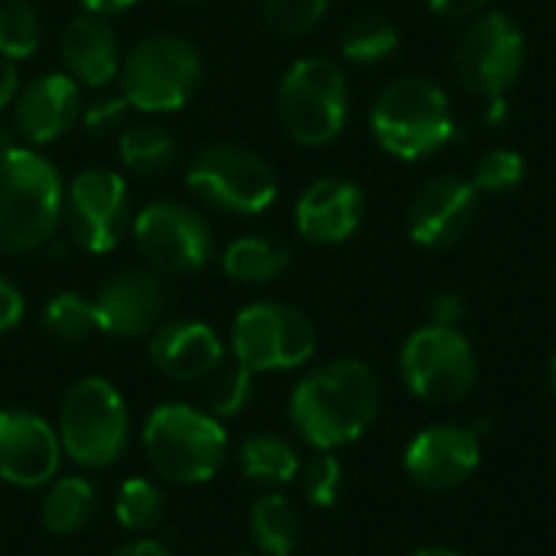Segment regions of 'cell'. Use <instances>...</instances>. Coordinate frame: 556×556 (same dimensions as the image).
Wrapping results in <instances>:
<instances>
[{
  "label": "cell",
  "mask_w": 556,
  "mask_h": 556,
  "mask_svg": "<svg viewBox=\"0 0 556 556\" xmlns=\"http://www.w3.org/2000/svg\"><path fill=\"white\" fill-rule=\"evenodd\" d=\"M23 313H26V300H23L20 287L13 280L0 277V336H7L10 329H16L20 319H23Z\"/></svg>",
  "instance_id": "cell-36"
},
{
  "label": "cell",
  "mask_w": 556,
  "mask_h": 556,
  "mask_svg": "<svg viewBox=\"0 0 556 556\" xmlns=\"http://www.w3.org/2000/svg\"><path fill=\"white\" fill-rule=\"evenodd\" d=\"M231 352L254 375L293 371L316 355V326L290 303L257 300L235 316Z\"/></svg>",
  "instance_id": "cell-9"
},
{
  "label": "cell",
  "mask_w": 556,
  "mask_h": 556,
  "mask_svg": "<svg viewBox=\"0 0 556 556\" xmlns=\"http://www.w3.org/2000/svg\"><path fill=\"white\" fill-rule=\"evenodd\" d=\"M59 55H62L65 72L78 85H88V88H104L117 81V72L124 62L114 26L94 13H81L65 23L59 36Z\"/></svg>",
  "instance_id": "cell-21"
},
{
  "label": "cell",
  "mask_w": 556,
  "mask_h": 556,
  "mask_svg": "<svg viewBox=\"0 0 556 556\" xmlns=\"http://www.w3.org/2000/svg\"><path fill=\"white\" fill-rule=\"evenodd\" d=\"M117 153L130 173L153 176V173H163L176 163V140L160 124H134V127L121 130Z\"/></svg>",
  "instance_id": "cell-26"
},
{
  "label": "cell",
  "mask_w": 556,
  "mask_h": 556,
  "mask_svg": "<svg viewBox=\"0 0 556 556\" xmlns=\"http://www.w3.org/2000/svg\"><path fill=\"white\" fill-rule=\"evenodd\" d=\"M528 173V163L518 150H508V147H495L489 150L485 156L476 160L472 166V186L479 192H489V195H502V192H511L521 186Z\"/></svg>",
  "instance_id": "cell-32"
},
{
  "label": "cell",
  "mask_w": 556,
  "mask_h": 556,
  "mask_svg": "<svg viewBox=\"0 0 556 556\" xmlns=\"http://www.w3.org/2000/svg\"><path fill=\"white\" fill-rule=\"evenodd\" d=\"M381 410V381L358 358L309 371L290 394V424L303 443L332 453L368 433Z\"/></svg>",
  "instance_id": "cell-1"
},
{
  "label": "cell",
  "mask_w": 556,
  "mask_h": 556,
  "mask_svg": "<svg viewBox=\"0 0 556 556\" xmlns=\"http://www.w3.org/2000/svg\"><path fill=\"white\" fill-rule=\"evenodd\" d=\"M476 218L479 189L463 176H437L414 195L407 212V231L414 244L443 251L463 241Z\"/></svg>",
  "instance_id": "cell-17"
},
{
  "label": "cell",
  "mask_w": 556,
  "mask_h": 556,
  "mask_svg": "<svg viewBox=\"0 0 556 556\" xmlns=\"http://www.w3.org/2000/svg\"><path fill=\"white\" fill-rule=\"evenodd\" d=\"M410 556H463V554H456V551H450V547H420L417 554H410Z\"/></svg>",
  "instance_id": "cell-42"
},
{
  "label": "cell",
  "mask_w": 556,
  "mask_h": 556,
  "mask_svg": "<svg viewBox=\"0 0 556 556\" xmlns=\"http://www.w3.org/2000/svg\"><path fill=\"white\" fill-rule=\"evenodd\" d=\"M98 508V492L88 479L81 476H65L49 482L46 498H42V525L46 531L68 538L81 531Z\"/></svg>",
  "instance_id": "cell-25"
},
{
  "label": "cell",
  "mask_w": 556,
  "mask_h": 556,
  "mask_svg": "<svg viewBox=\"0 0 556 556\" xmlns=\"http://www.w3.org/2000/svg\"><path fill=\"white\" fill-rule=\"evenodd\" d=\"M433 13L446 16V20H472L479 13H485V7L492 0H427Z\"/></svg>",
  "instance_id": "cell-38"
},
{
  "label": "cell",
  "mask_w": 556,
  "mask_h": 556,
  "mask_svg": "<svg viewBox=\"0 0 556 556\" xmlns=\"http://www.w3.org/2000/svg\"><path fill=\"white\" fill-rule=\"evenodd\" d=\"M525 59H528V42L521 26L502 13V10H485L479 16H472V23L463 29L459 42H456V75L459 81L479 94V98H505L521 72H525Z\"/></svg>",
  "instance_id": "cell-12"
},
{
  "label": "cell",
  "mask_w": 556,
  "mask_h": 556,
  "mask_svg": "<svg viewBox=\"0 0 556 556\" xmlns=\"http://www.w3.org/2000/svg\"><path fill=\"white\" fill-rule=\"evenodd\" d=\"M238 466H241L244 479L277 492V489L296 482L303 463H300V453L290 440H283L277 433H254V437L241 440Z\"/></svg>",
  "instance_id": "cell-22"
},
{
  "label": "cell",
  "mask_w": 556,
  "mask_h": 556,
  "mask_svg": "<svg viewBox=\"0 0 556 556\" xmlns=\"http://www.w3.org/2000/svg\"><path fill=\"white\" fill-rule=\"evenodd\" d=\"M163 515H166V502H163V492L156 482H150L143 476L121 482V489L114 495V518L124 531L147 538L150 531L160 528Z\"/></svg>",
  "instance_id": "cell-27"
},
{
  "label": "cell",
  "mask_w": 556,
  "mask_h": 556,
  "mask_svg": "<svg viewBox=\"0 0 556 556\" xmlns=\"http://www.w3.org/2000/svg\"><path fill=\"white\" fill-rule=\"evenodd\" d=\"M130 186L117 169L88 166L72 176L62 195V222L68 238L88 254L114 251L134 215H130Z\"/></svg>",
  "instance_id": "cell-13"
},
{
  "label": "cell",
  "mask_w": 556,
  "mask_h": 556,
  "mask_svg": "<svg viewBox=\"0 0 556 556\" xmlns=\"http://www.w3.org/2000/svg\"><path fill=\"white\" fill-rule=\"evenodd\" d=\"M482 463L479 433L456 424L424 427L404 450V472L427 492H453L472 479Z\"/></svg>",
  "instance_id": "cell-15"
},
{
  "label": "cell",
  "mask_w": 556,
  "mask_h": 556,
  "mask_svg": "<svg viewBox=\"0 0 556 556\" xmlns=\"http://www.w3.org/2000/svg\"><path fill=\"white\" fill-rule=\"evenodd\" d=\"M150 362L153 368L179 384H195L208 378L225 362V345L218 332L202 319H173L160 323L150 332Z\"/></svg>",
  "instance_id": "cell-20"
},
{
  "label": "cell",
  "mask_w": 556,
  "mask_h": 556,
  "mask_svg": "<svg viewBox=\"0 0 556 556\" xmlns=\"http://www.w3.org/2000/svg\"><path fill=\"white\" fill-rule=\"evenodd\" d=\"M143 453L153 472L173 485H202L228 459V433L205 407L169 401L143 424Z\"/></svg>",
  "instance_id": "cell-3"
},
{
  "label": "cell",
  "mask_w": 556,
  "mask_h": 556,
  "mask_svg": "<svg viewBox=\"0 0 556 556\" xmlns=\"http://www.w3.org/2000/svg\"><path fill=\"white\" fill-rule=\"evenodd\" d=\"M186 186L199 202L231 215H261L280 192L274 166L241 143L202 147L186 166Z\"/></svg>",
  "instance_id": "cell-8"
},
{
  "label": "cell",
  "mask_w": 556,
  "mask_h": 556,
  "mask_svg": "<svg viewBox=\"0 0 556 556\" xmlns=\"http://www.w3.org/2000/svg\"><path fill=\"white\" fill-rule=\"evenodd\" d=\"M65 182L33 147L0 150V254L42 248L62 222Z\"/></svg>",
  "instance_id": "cell-2"
},
{
  "label": "cell",
  "mask_w": 556,
  "mask_h": 556,
  "mask_svg": "<svg viewBox=\"0 0 556 556\" xmlns=\"http://www.w3.org/2000/svg\"><path fill=\"white\" fill-rule=\"evenodd\" d=\"M127 98L121 91H111V94H98L85 111H81V121L91 134H111V130H124V121H127Z\"/></svg>",
  "instance_id": "cell-35"
},
{
  "label": "cell",
  "mask_w": 556,
  "mask_h": 556,
  "mask_svg": "<svg viewBox=\"0 0 556 556\" xmlns=\"http://www.w3.org/2000/svg\"><path fill=\"white\" fill-rule=\"evenodd\" d=\"M42 46V16L29 0H0V55L33 59Z\"/></svg>",
  "instance_id": "cell-29"
},
{
  "label": "cell",
  "mask_w": 556,
  "mask_h": 556,
  "mask_svg": "<svg viewBox=\"0 0 556 556\" xmlns=\"http://www.w3.org/2000/svg\"><path fill=\"white\" fill-rule=\"evenodd\" d=\"M81 114V85L68 72H42L13 101V130L23 147H46L72 130Z\"/></svg>",
  "instance_id": "cell-18"
},
{
  "label": "cell",
  "mask_w": 556,
  "mask_h": 556,
  "mask_svg": "<svg viewBox=\"0 0 556 556\" xmlns=\"http://www.w3.org/2000/svg\"><path fill=\"white\" fill-rule=\"evenodd\" d=\"M130 235L147 267L163 277L199 274L215 257V231L208 218L176 199L143 205L130 222Z\"/></svg>",
  "instance_id": "cell-10"
},
{
  "label": "cell",
  "mask_w": 556,
  "mask_h": 556,
  "mask_svg": "<svg viewBox=\"0 0 556 556\" xmlns=\"http://www.w3.org/2000/svg\"><path fill=\"white\" fill-rule=\"evenodd\" d=\"M202 75L205 62L195 42L176 33H153L124 55L117 91L127 98L130 111L169 114L199 94Z\"/></svg>",
  "instance_id": "cell-5"
},
{
  "label": "cell",
  "mask_w": 556,
  "mask_h": 556,
  "mask_svg": "<svg viewBox=\"0 0 556 556\" xmlns=\"http://www.w3.org/2000/svg\"><path fill=\"white\" fill-rule=\"evenodd\" d=\"M81 7H85V13H94V16H114V13H124V10H130L137 0H78Z\"/></svg>",
  "instance_id": "cell-41"
},
{
  "label": "cell",
  "mask_w": 556,
  "mask_h": 556,
  "mask_svg": "<svg viewBox=\"0 0 556 556\" xmlns=\"http://www.w3.org/2000/svg\"><path fill=\"white\" fill-rule=\"evenodd\" d=\"M371 134L384 153L407 163L443 150L456 134L446 91L420 75L391 81L371 104Z\"/></svg>",
  "instance_id": "cell-4"
},
{
  "label": "cell",
  "mask_w": 556,
  "mask_h": 556,
  "mask_svg": "<svg viewBox=\"0 0 556 556\" xmlns=\"http://www.w3.org/2000/svg\"><path fill=\"white\" fill-rule=\"evenodd\" d=\"M248 528H251L257 551L264 556H293L300 547L303 518L287 495L267 492L251 505Z\"/></svg>",
  "instance_id": "cell-23"
},
{
  "label": "cell",
  "mask_w": 556,
  "mask_h": 556,
  "mask_svg": "<svg viewBox=\"0 0 556 556\" xmlns=\"http://www.w3.org/2000/svg\"><path fill=\"white\" fill-rule=\"evenodd\" d=\"M332 0H264V23L277 36H303L323 23Z\"/></svg>",
  "instance_id": "cell-34"
},
{
  "label": "cell",
  "mask_w": 556,
  "mask_h": 556,
  "mask_svg": "<svg viewBox=\"0 0 556 556\" xmlns=\"http://www.w3.org/2000/svg\"><path fill=\"white\" fill-rule=\"evenodd\" d=\"M59 430L33 410H0V479L13 489H42L62 466Z\"/></svg>",
  "instance_id": "cell-16"
},
{
  "label": "cell",
  "mask_w": 556,
  "mask_h": 556,
  "mask_svg": "<svg viewBox=\"0 0 556 556\" xmlns=\"http://www.w3.org/2000/svg\"><path fill=\"white\" fill-rule=\"evenodd\" d=\"M397 42H401V36H397L394 23L388 16L368 13V16H358L345 26L339 46H342V55L349 62L375 65V62H384L397 49Z\"/></svg>",
  "instance_id": "cell-31"
},
{
  "label": "cell",
  "mask_w": 556,
  "mask_h": 556,
  "mask_svg": "<svg viewBox=\"0 0 556 556\" xmlns=\"http://www.w3.org/2000/svg\"><path fill=\"white\" fill-rule=\"evenodd\" d=\"M547 378H551V388H554V394H556V355L551 358V371H547Z\"/></svg>",
  "instance_id": "cell-43"
},
{
  "label": "cell",
  "mask_w": 556,
  "mask_h": 556,
  "mask_svg": "<svg viewBox=\"0 0 556 556\" xmlns=\"http://www.w3.org/2000/svg\"><path fill=\"white\" fill-rule=\"evenodd\" d=\"M427 309H430V323H433V326H459V319H463V313H466V303H463L459 293L440 290V293L430 300Z\"/></svg>",
  "instance_id": "cell-37"
},
{
  "label": "cell",
  "mask_w": 556,
  "mask_h": 556,
  "mask_svg": "<svg viewBox=\"0 0 556 556\" xmlns=\"http://www.w3.org/2000/svg\"><path fill=\"white\" fill-rule=\"evenodd\" d=\"M169 306V290L163 274L150 267L117 270L94 293V309L104 336L114 339H143L150 336Z\"/></svg>",
  "instance_id": "cell-14"
},
{
  "label": "cell",
  "mask_w": 556,
  "mask_h": 556,
  "mask_svg": "<svg viewBox=\"0 0 556 556\" xmlns=\"http://www.w3.org/2000/svg\"><path fill=\"white\" fill-rule=\"evenodd\" d=\"M20 72H16V62H10V59H3L0 55V111L3 108H13V101H16V94H20Z\"/></svg>",
  "instance_id": "cell-39"
},
{
  "label": "cell",
  "mask_w": 556,
  "mask_h": 556,
  "mask_svg": "<svg viewBox=\"0 0 556 556\" xmlns=\"http://www.w3.org/2000/svg\"><path fill=\"white\" fill-rule=\"evenodd\" d=\"M238 556H264V554H238Z\"/></svg>",
  "instance_id": "cell-45"
},
{
  "label": "cell",
  "mask_w": 556,
  "mask_h": 556,
  "mask_svg": "<svg viewBox=\"0 0 556 556\" xmlns=\"http://www.w3.org/2000/svg\"><path fill=\"white\" fill-rule=\"evenodd\" d=\"M173 3H199V0H173Z\"/></svg>",
  "instance_id": "cell-44"
},
{
  "label": "cell",
  "mask_w": 556,
  "mask_h": 556,
  "mask_svg": "<svg viewBox=\"0 0 556 556\" xmlns=\"http://www.w3.org/2000/svg\"><path fill=\"white\" fill-rule=\"evenodd\" d=\"M114 556H173L160 541H153V538H134V541H127L121 551Z\"/></svg>",
  "instance_id": "cell-40"
},
{
  "label": "cell",
  "mask_w": 556,
  "mask_h": 556,
  "mask_svg": "<svg viewBox=\"0 0 556 556\" xmlns=\"http://www.w3.org/2000/svg\"><path fill=\"white\" fill-rule=\"evenodd\" d=\"M368 212L362 186L342 176H323L303 189L296 199V231L313 244H342L349 241Z\"/></svg>",
  "instance_id": "cell-19"
},
{
  "label": "cell",
  "mask_w": 556,
  "mask_h": 556,
  "mask_svg": "<svg viewBox=\"0 0 556 556\" xmlns=\"http://www.w3.org/2000/svg\"><path fill=\"white\" fill-rule=\"evenodd\" d=\"M42 326L49 336H55L59 342H85L91 339L94 332H101V323H98V309H94V300L81 296V293H55L46 309H42Z\"/></svg>",
  "instance_id": "cell-30"
},
{
  "label": "cell",
  "mask_w": 556,
  "mask_h": 556,
  "mask_svg": "<svg viewBox=\"0 0 556 556\" xmlns=\"http://www.w3.org/2000/svg\"><path fill=\"white\" fill-rule=\"evenodd\" d=\"M202 401L205 410L218 420L225 417H238L254 394V371H248L238 358H225L208 378H202Z\"/></svg>",
  "instance_id": "cell-28"
},
{
  "label": "cell",
  "mask_w": 556,
  "mask_h": 556,
  "mask_svg": "<svg viewBox=\"0 0 556 556\" xmlns=\"http://www.w3.org/2000/svg\"><path fill=\"white\" fill-rule=\"evenodd\" d=\"M401 378L417 401L456 404L479 378V358L459 326H420L401 349Z\"/></svg>",
  "instance_id": "cell-11"
},
{
  "label": "cell",
  "mask_w": 556,
  "mask_h": 556,
  "mask_svg": "<svg viewBox=\"0 0 556 556\" xmlns=\"http://www.w3.org/2000/svg\"><path fill=\"white\" fill-rule=\"evenodd\" d=\"M277 117L300 147L332 143L349 121V81L326 55L296 59L277 85Z\"/></svg>",
  "instance_id": "cell-6"
},
{
  "label": "cell",
  "mask_w": 556,
  "mask_h": 556,
  "mask_svg": "<svg viewBox=\"0 0 556 556\" xmlns=\"http://www.w3.org/2000/svg\"><path fill=\"white\" fill-rule=\"evenodd\" d=\"M290 257L287 244L264 235H244L222 251V270L238 283H270L290 267Z\"/></svg>",
  "instance_id": "cell-24"
},
{
  "label": "cell",
  "mask_w": 556,
  "mask_h": 556,
  "mask_svg": "<svg viewBox=\"0 0 556 556\" xmlns=\"http://www.w3.org/2000/svg\"><path fill=\"white\" fill-rule=\"evenodd\" d=\"M296 479H300L303 498L313 508H332L339 502V492H342V463L332 453L316 450V456L300 466Z\"/></svg>",
  "instance_id": "cell-33"
},
{
  "label": "cell",
  "mask_w": 556,
  "mask_h": 556,
  "mask_svg": "<svg viewBox=\"0 0 556 556\" xmlns=\"http://www.w3.org/2000/svg\"><path fill=\"white\" fill-rule=\"evenodd\" d=\"M130 440V414L121 391L98 375L75 381L59 407L62 453L85 469L114 466Z\"/></svg>",
  "instance_id": "cell-7"
}]
</instances>
